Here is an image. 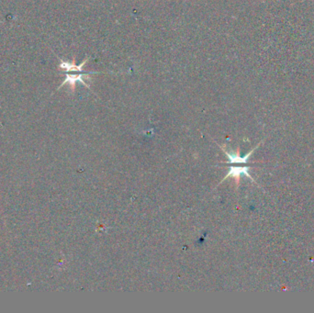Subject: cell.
<instances>
[{
	"label": "cell",
	"mask_w": 314,
	"mask_h": 313,
	"mask_svg": "<svg viewBox=\"0 0 314 313\" xmlns=\"http://www.w3.org/2000/svg\"><path fill=\"white\" fill-rule=\"evenodd\" d=\"M87 61H88V59H85L84 62H82L79 65H76L74 64V61H73L72 63H69V62H66V61L61 59L59 68L64 71L65 79L61 84V86L58 87V90L61 87H63L64 85H69L74 90L76 82H80L81 84H83L84 86L89 88V86L85 82V77L89 78L90 75L98 74V73L97 72H85V71H83V66L87 63Z\"/></svg>",
	"instance_id": "1"
},
{
	"label": "cell",
	"mask_w": 314,
	"mask_h": 313,
	"mask_svg": "<svg viewBox=\"0 0 314 313\" xmlns=\"http://www.w3.org/2000/svg\"><path fill=\"white\" fill-rule=\"evenodd\" d=\"M249 168H250L249 166H231L230 170H229L228 174H226V176L223 178V181L227 179L230 176H232L235 179L236 186H238L241 175L245 174L247 177H249L253 182H256L255 180L253 179V177L250 175V174H249Z\"/></svg>",
	"instance_id": "2"
},
{
	"label": "cell",
	"mask_w": 314,
	"mask_h": 313,
	"mask_svg": "<svg viewBox=\"0 0 314 313\" xmlns=\"http://www.w3.org/2000/svg\"><path fill=\"white\" fill-rule=\"evenodd\" d=\"M259 145H260V144H259ZM259 145H257V147H255L252 151L249 152L246 156L243 157L240 156L239 149L235 152L234 154H230L229 152L225 150L224 147H222V148H223V152L226 154V156H228L229 161L227 162V163H246V162H248V159H249L250 156H251L252 154L254 153V151L257 149V147L259 146Z\"/></svg>",
	"instance_id": "3"
}]
</instances>
